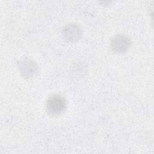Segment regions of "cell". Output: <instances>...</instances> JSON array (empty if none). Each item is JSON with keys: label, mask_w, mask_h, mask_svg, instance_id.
Masks as SVG:
<instances>
[{"label": "cell", "mask_w": 154, "mask_h": 154, "mask_svg": "<svg viewBox=\"0 0 154 154\" xmlns=\"http://www.w3.org/2000/svg\"><path fill=\"white\" fill-rule=\"evenodd\" d=\"M67 108L66 98L59 93L50 95L45 102V109L51 116H59L63 114Z\"/></svg>", "instance_id": "1"}, {"label": "cell", "mask_w": 154, "mask_h": 154, "mask_svg": "<svg viewBox=\"0 0 154 154\" xmlns=\"http://www.w3.org/2000/svg\"><path fill=\"white\" fill-rule=\"evenodd\" d=\"M17 70L23 78L30 79L38 75L39 66L34 60L28 57H25L17 62Z\"/></svg>", "instance_id": "2"}, {"label": "cell", "mask_w": 154, "mask_h": 154, "mask_svg": "<svg viewBox=\"0 0 154 154\" xmlns=\"http://www.w3.org/2000/svg\"><path fill=\"white\" fill-rule=\"evenodd\" d=\"M131 40L124 34H117L110 40V48L112 51L117 54L126 52L131 46Z\"/></svg>", "instance_id": "3"}, {"label": "cell", "mask_w": 154, "mask_h": 154, "mask_svg": "<svg viewBox=\"0 0 154 154\" xmlns=\"http://www.w3.org/2000/svg\"><path fill=\"white\" fill-rule=\"evenodd\" d=\"M61 35L65 41L73 43L78 42L81 39L82 35V30L78 24L70 23L63 28Z\"/></svg>", "instance_id": "4"}, {"label": "cell", "mask_w": 154, "mask_h": 154, "mask_svg": "<svg viewBox=\"0 0 154 154\" xmlns=\"http://www.w3.org/2000/svg\"><path fill=\"white\" fill-rule=\"evenodd\" d=\"M86 72V66L82 63H78L74 65L72 68V72L73 75H82Z\"/></svg>", "instance_id": "5"}]
</instances>
